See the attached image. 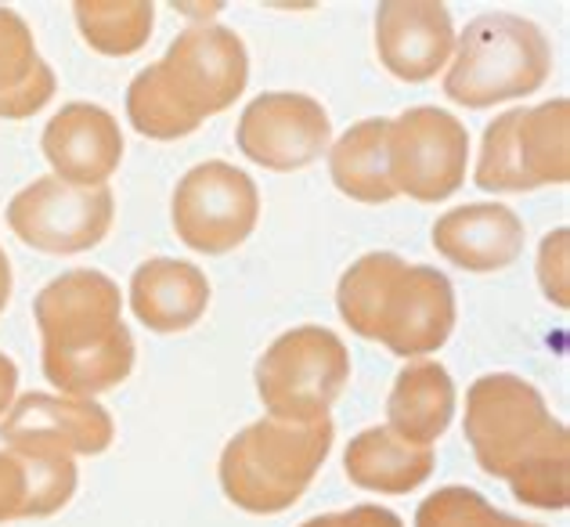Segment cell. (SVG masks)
Returning <instances> with one entry per match:
<instances>
[{"instance_id":"6da1fadb","label":"cell","mask_w":570,"mask_h":527,"mask_svg":"<svg viewBox=\"0 0 570 527\" xmlns=\"http://www.w3.org/2000/svg\"><path fill=\"white\" fill-rule=\"evenodd\" d=\"M40 369L58 394L98 398L134 372V336L124 322V293L95 267L51 279L33 300Z\"/></svg>"},{"instance_id":"7a4b0ae2","label":"cell","mask_w":570,"mask_h":527,"mask_svg":"<svg viewBox=\"0 0 570 527\" xmlns=\"http://www.w3.org/2000/svg\"><path fill=\"white\" fill-rule=\"evenodd\" d=\"M249 84V51L235 29L195 22L177 37L156 66L141 69L127 87V119L141 138L177 141L203 119L228 113Z\"/></svg>"},{"instance_id":"3957f363","label":"cell","mask_w":570,"mask_h":527,"mask_svg":"<svg viewBox=\"0 0 570 527\" xmlns=\"http://www.w3.org/2000/svg\"><path fill=\"white\" fill-rule=\"evenodd\" d=\"M336 311L351 333L409 361L438 354L459 319L455 290L444 271L380 250L357 257L340 275Z\"/></svg>"},{"instance_id":"277c9868","label":"cell","mask_w":570,"mask_h":527,"mask_svg":"<svg viewBox=\"0 0 570 527\" xmlns=\"http://www.w3.org/2000/svg\"><path fill=\"white\" fill-rule=\"evenodd\" d=\"M333 419L322 423H285L264 416L224 445L217 480L224 499L253 517H275L293 509L314 485L333 451Z\"/></svg>"},{"instance_id":"5b68a950","label":"cell","mask_w":570,"mask_h":527,"mask_svg":"<svg viewBox=\"0 0 570 527\" xmlns=\"http://www.w3.org/2000/svg\"><path fill=\"white\" fill-rule=\"evenodd\" d=\"M552 72V48L531 19L491 11L455 33L452 62L444 69V95L462 109L528 98L542 90Z\"/></svg>"},{"instance_id":"8992f818","label":"cell","mask_w":570,"mask_h":527,"mask_svg":"<svg viewBox=\"0 0 570 527\" xmlns=\"http://www.w3.org/2000/svg\"><path fill=\"white\" fill-rule=\"evenodd\" d=\"M351 383V354L333 329L296 325L257 361V394L267 416L322 423Z\"/></svg>"},{"instance_id":"52a82bcc","label":"cell","mask_w":570,"mask_h":527,"mask_svg":"<svg viewBox=\"0 0 570 527\" xmlns=\"http://www.w3.org/2000/svg\"><path fill=\"white\" fill-rule=\"evenodd\" d=\"M570 180V101L552 98L534 109H509L488 124L476 156L484 192H534Z\"/></svg>"},{"instance_id":"ba28073f","label":"cell","mask_w":570,"mask_h":527,"mask_svg":"<svg viewBox=\"0 0 570 527\" xmlns=\"http://www.w3.org/2000/svg\"><path fill=\"white\" fill-rule=\"evenodd\" d=\"M563 423L549 412L542 390L513 372H488L466 394V441L484 474L509 480Z\"/></svg>"},{"instance_id":"9c48e42d","label":"cell","mask_w":570,"mask_h":527,"mask_svg":"<svg viewBox=\"0 0 570 527\" xmlns=\"http://www.w3.org/2000/svg\"><path fill=\"white\" fill-rule=\"evenodd\" d=\"M257 180L224 159L191 167L170 195V224L177 238L203 257H224L238 250L257 232Z\"/></svg>"},{"instance_id":"30bf717a","label":"cell","mask_w":570,"mask_h":527,"mask_svg":"<svg viewBox=\"0 0 570 527\" xmlns=\"http://www.w3.org/2000/svg\"><path fill=\"white\" fill-rule=\"evenodd\" d=\"M390 180L415 203H444L462 188L470 167V130L438 105H415L390 119Z\"/></svg>"},{"instance_id":"8fae6325","label":"cell","mask_w":570,"mask_h":527,"mask_svg":"<svg viewBox=\"0 0 570 527\" xmlns=\"http://www.w3.org/2000/svg\"><path fill=\"white\" fill-rule=\"evenodd\" d=\"M116 221V195L109 185L80 188L55 174L37 177L8 203V228L29 250L72 257L105 243Z\"/></svg>"},{"instance_id":"7c38bea8","label":"cell","mask_w":570,"mask_h":527,"mask_svg":"<svg viewBox=\"0 0 570 527\" xmlns=\"http://www.w3.org/2000/svg\"><path fill=\"white\" fill-rule=\"evenodd\" d=\"M333 145L325 105L299 90H267L238 116V148L264 170L293 174L318 163Z\"/></svg>"},{"instance_id":"4fadbf2b","label":"cell","mask_w":570,"mask_h":527,"mask_svg":"<svg viewBox=\"0 0 570 527\" xmlns=\"http://www.w3.org/2000/svg\"><path fill=\"white\" fill-rule=\"evenodd\" d=\"M116 438L109 409L95 398L69 394H19L0 416V441L26 456H101Z\"/></svg>"},{"instance_id":"5bb4252c","label":"cell","mask_w":570,"mask_h":527,"mask_svg":"<svg viewBox=\"0 0 570 527\" xmlns=\"http://www.w3.org/2000/svg\"><path fill=\"white\" fill-rule=\"evenodd\" d=\"M455 51L452 11L438 0H386L376 8L380 66L404 84H426Z\"/></svg>"},{"instance_id":"9a60e30c","label":"cell","mask_w":570,"mask_h":527,"mask_svg":"<svg viewBox=\"0 0 570 527\" xmlns=\"http://www.w3.org/2000/svg\"><path fill=\"white\" fill-rule=\"evenodd\" d=\"M40 153L51 163V174L58 180L101 188L124 163V130L101 105L69 101L43 127Z\"/></svg>"},{"instance_id":"2e32d148","label":"cell","mask_w":570,"mask_h":527,"mask_svg":"<svg viewBox=\"0 0 570 527\" xmlns=\"http://www.w3.org/2000/svg\"><path fill=\"white\" fill-rule=\"evenodd\" d=\"M430 238L448 264L470 271V275H491V271H505L520 261L528 232H523L517 209L502 203H466L433 221Z\"/></svg>"},{"instance_id":"e0dca14e","label":"cell","mask_w":570,"mask_h":527,"mask_svg":"<svg viewBox=\"0 0 570 527\" xmlns=\"http://www.w3.org/2000/svg\"><path fill=\"white\" fill-rule=\"evenodd\" d=\"M130 311L153 333H185L209 308V279L203 267L177 257H153L130 275Z\"/></svg>"},{"instance_id":"ac0fdd59","label":"cell","mask_w":570,"mask_h":527,"mask_svg":"<svg viewBox=\"0 0 570 527\" xmlns=\"http://www.w3.org/2000/svg\"><path fill=\"white\" fill-rule=\"evenodd\" d=\"M455 383L441 361L412 358L397 372L386 398V427L412 445H430L444 438L455 419Z\"/></svg>"},{"instance_id":"d6986e66","label":"cell","mask_w":570,"mask_h":527,"mask_svg":"<svg viewBox=\"0 0 570 527\" xmlns=\"http://www.w3.org/2000/svg\"><path fill=\"white\" fill-rule=\"evenodd\" d=\"M430 445H412L390 427H368L343 451V474L354 488L372 495H409L423 488L433 474Z\"/></svg>"},{"instance_id":"ffe728a7","label":"cell","mask_w":570,"mask_h":527,"mask_svg":"<svg viewBox=\"0 0 570 527\" xmlns=\"http://www.w3.org/2000/svg\"><path fill=\"white\" fill-rule=\"evenodd\" d=\"M55 69L19 11L0 8V119H29L55 98Z\"/></svg>"},{"instance_id":"44dd1931","label":"cell","mask_w":570,"mask_h":527,"mask_svg":"<svg viewBox=\"0 0 570 527\" xmlns=\"http://www.w3.org/2000/svg\"><path fill=\"white\" fill-rule=\"evenodd\" d=\"M390 119L372 116L354 124L347 134L328 145V177L347 199L362 206H383L397 199L390 180V148H386Z\"/></svg>"},{"instance_id":"7402d4cb","label":"cell","mask_w":570,"mask_h":527,"mask_svg":"<svg viewBox=\"0 0 570 527\" xmlns=\"http://www.w3.org/2000/svg\"><path fill=\"white\" fill-rule=\"evenodd\" d=\"M72 19L91 51L105 58H127L153 40L156 4L148 0H77Z\"/></svg>"},{"instance_id":"603a6c76","label":"cell","mask_w":570,"mask_h":527,"mask_svg":"<svg viewBox=\"0 0 570 527\" xmlns=\"http://www.w3.org/2000/svg\"><path fill=\"white\" fill-rule=\"evenodd\" d=\"M494 509L476 488L448 485L423 499L415 514V527H494Z\"/></svg>"},{"instance_id":"cb8c5ba5","label":"cell","mask_w":570,"mask_h":527,"mask_svg":"<svg viewBox=\"0 0 570 527\" xmlns=\"http://www.w3.org/2000/svg\"><path fill=\"white\" fill-rule=\"evenodd\" d=\"M29 488H33V462L26 451H0V524L29 520Z\"/></svg>"},{"instance_id":"d4e9b609","label":"cell","mask_w":570,"mask_h":527,"mask_svg":"<svg viewBox=\"0 0 570 527\" xmlns=\"http://www.w3.org/2000/svg\"><path fill=\"white\" fill-rule=\"evenodd\" d=\"M538 285L549 304L567 311L570 304V285H567V228H557L546 235L542 250H538Z\"/></svg>"},{"instance_id":"484cf974","label":"cell","mask_w":570,"mask_h":527,"mask_svg":"<svg viewBox=\"0 0 570 527\" xmlns=\"http://www.w3.org/2000/svg\"><path fill=\"white\" fill-rule=\"evenodd\" d=\"M299 527H404L397 514H390L386 506H351V509H340V514H322V517H311L307 524Z\"/></svg>"},{"instance_id":"4316f807","label":"cell","mask_w":570,"mask_h":527,"mask_svg":"<svg viewBox=\"0 0 570 527\" xmlns=\"http://www.w3.org/2000/svg\"><path fill=\"white\" fill-rule=\"evenodd\" d=\"M14 390H19V365H14V361L0 351V416L11 409Z\"/></svg>"},{"instance_id":"83f0119b","label":"cell","mask_w":570,"mask_h":527,"mask_svg":"<svg viewBox=\"0 0 570 527\" xmlns=\"http://www.w3.org/2000/svg\"><path fill=\"white\" fill-rule=\"evenodd\" d=\"M11 285H14V279H11V261H8V253H0V314H4L8 300H11Z\"/></svg>"},{"instance_id":"f1b7e54d","label":"cell","mask_w":570,"mask_h":527,"mask_svg":"<svg viewBox=\"0 0 570 527\" xmlns=\"http://www.w3.org/2000/svg\"><path fill=\"white\" fill-rule=\"evenodd\" d=\"M494 527H542V524H528V520H517V517L499 514V517H494Z\"/></svg>"},{"instance_id":"f546056e","label":"cell","mask_w":570,"mask_h":527,"mask_svg":"<svg viewBox=\"0 0 570 527\" xmlns=\"http://www.w3.org/2000/svg\"><path fill=\"white\" fill-rule=\"evenodd\" d=\"M0 253H4V250H0Z\"/></svg>"}]
</instances>
